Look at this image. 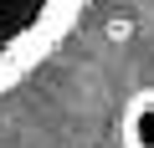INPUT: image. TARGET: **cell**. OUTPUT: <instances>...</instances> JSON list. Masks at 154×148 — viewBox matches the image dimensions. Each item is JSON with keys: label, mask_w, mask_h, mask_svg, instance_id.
<instances>
[{"label": "cell", "mask_w": 154, "mask_h": 148, "mask_svg": "<svg viewBox=\"0 0 154 148\" xmlns=\"http://www.w3.org/2000/svg\"><path fill=\"white\" fill-rule=\"evenodd\" d=\"M82 10L88 0H0V92L41 66Z\"/></svg>", "instance_id": "1"}, {"label": "cell", "mask_w": 154, "mask_h": 148, "mask_svg": "<svg viewBox=\"0 0 154 148\" xmlns=\"http://www.w3.org/2000/svg\"><path fill=\"white\" fill-rule=\"evenodd\" d=\"M118 128H123V148H154V87L128 97Z\"/></svg>", "instance_id": "2"}]
</instances>
